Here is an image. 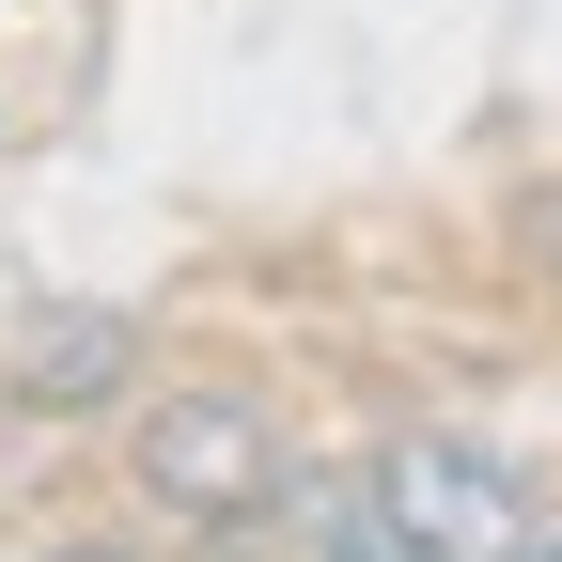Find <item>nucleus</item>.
<instances>
[{
	"label": "nucleus",
	"mask_w": 562,
	"mask_h": 562,
	"mask_svg": "<svg viewBox=\"0 0 562 562\" xmlns=\"http://www.w3.org/2000/svg\"><path fill=\"white\" fill-rule=\"evenodd\" d=\"M140 501L188 516V531L281 516V422L250 391H157V406H140Z\"/></svg>",
	"instance_id": "obj_1"
},
{
	"label": "nucleus",
	"mask_w": 562,
	"mask_h": 562,
	"mask_svg": "<svg viewBox=\"0 0 562 562\" xmlns=\"http://www.w3.org/2000/svg\"><path fill=\"white\" fill-rule=\"evenodd\" d=\"M375 516H391L422 562H516V547H531L516 484L484 469L469 438H391V453H375Z\"/></svg>",
	"instance_id": "obj_2"
},
{
	"label": "nucleus",
	"mask_w": 562,
	"mask_h": 562,
	"mask_svg": "<svg viewBox=\"0 0 562 562\" xmlns=\"http://www.w3.org/2000/svg\"><path fill=\"white\" fill-rule=\"evenodd\" d=\"M110 375H125V328H110V313H94V328H47V344H32V391H110Z\"/></svg>",
	"instance_id": "obj_3"
},
{
	"label": "nucleus",
	"mask_w": 562,
	"mask_h": 562,
	"mask_svg": "<svg viewBox=\"0 0 562 562\" xmlns=\"http://www.w3.org/2000/svg\"><path fill=\"white\" fill-rule=\"evenodd\" d=\"M516 562H562V531H531V547H516Z\"/></svg>",
	"instance_id": "obj_4"
},
{
	"label": "nucleus",
	"mask_w": 562,
	"mask_h": 562,
	"mask_svg": "<svg viewBox=\"0 0 562 562\" xmlns=\"http://www.w3.org/2000/svg\"><path fill=\"white\" fill-rule=\"evenodd\" d=\"M63 562H125V547H63Z\"/></svg>",
	"instance_id": "obj_5"
}]
</instances>
